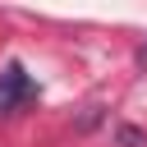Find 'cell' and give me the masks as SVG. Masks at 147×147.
<instances>
[{
	"instance_id": "1",
	"label": "cell",
	"mask_w": 147,
	"mask_h": 147,
	"mask_svg": "<svg viewBox=\"0 0 147 147\" xmlns=\"http://www.w3.org/2000/svg\"><path fill=\"white\" fill-rule=\"evenodd\" d=\"M37 96V83L28 78L23 64H5L0 69V115H14L18 106H28Z\"/></svg>"
},
{
	"instance_id": "2",
	"label": "cell",
	"mask_w": 147,
	"mask_h": 147,
	"mask_svg": "<svg viewBox=\"0 0 147 147\" xmlns=\"http://www.w3.org/2000/svg\"><path fill=\"white\" fill-rule=\"evenodd\" d=\"M138 60H142V64H147V51H142V55H138Z\"/></svg>"
}]
</instances>
